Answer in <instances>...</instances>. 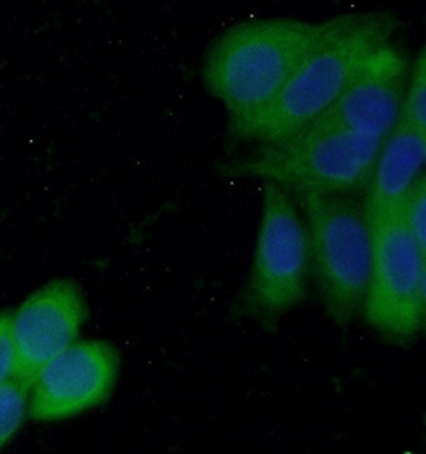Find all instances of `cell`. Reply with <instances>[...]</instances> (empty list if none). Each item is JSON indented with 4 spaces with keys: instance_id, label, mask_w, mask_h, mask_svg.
Listing matches in <instances>:
<instances>
[{
    "instance_id": "cell-4",
    "label": "cell",
    "mask_w": 426,
    "mask_h": 454,
    "mask_svg": "<svg viewBox=\"0 0 426 454\" xmlns=\"http://www.w3.org/2000/svg\"><path fill=\"white\" fill-rule=\"evenodd\" d=\"M382 144L340 129H304L227 163L224 173L275 182L289 192L347 195L369 182Z\"/></svg>"
},
{
    "instance_id": "cell-12",
    "label": "cell",
    "mask_w": 426,
    "mask_h": 454,
    "mask_svg": "<svg viewBox=\"0 0 426 454\" xmlns=\"http://www.w3.org/2000/svg\"><path fill=\"white\" fill-rule=\"evenodd\" d=\"M29 410V389L15 378L0 384V450L15 437Z\"/></svg>"
},
{
    "instance_id": "cell-1",
    "label": "cell",
    "mask_w": 426,
    "mask_h": 454,
    "mask_svg": "<svg viewBox=\"0 0 426 454\" xmlns=\"http://www.w3.org/2000/svg\"><path fill=\"white\" fill-rule=\"evenodd\" d=\"M353 18L342 15L320 23L257 20L224 32L206 55L203 80L209 94L229 112V128L261 114L302 59Z\"/></svg>"
},
{
    "instance_id": "cell-14",
    "label": "cell",
    "mask_w": 426,
    "mask_h": 454,
    "mask_svg": "<svg viewBox=\"0 0 426 454\" xmlns=\"http://www.w3.org/2000/svg\"><path fill=\"white\" fill-rule=\"evenodd\" d=\"M15 351L12 341V313H0V384L13 378Z\"/></svg>"
},
{
    "instance_id": "cell-10",
    "label": "cell",
    "mask_w": 426,
    "mask_h": 454,
    "mask_svg": "<svg viewBox=\"0 0 426 454\" xmlns=\"http://www.w3.org/2000/svg\"><path fill=\"white\" fill-rule=\"evenodd\" d=\"M426 134L396 125L380 147L369 177L363 211L371 228L403 207L412 188L423 176Z\"/></svg>"
},
{
    "instance_id": "cell-9",
    "label": "cell",
    "mask_w": 426,
    "mask_h": 454,
    "mask_svg": "<svg viewBox=\"0 0 426 454\" xmlns=\"http://www.w3.org/2000/svg\"><path fill=\"white\" fill-rule=\"evenodd\" d=\"M406 82V58L388 43L364 61L339 98L304 129H340L385 141L399 121Z\"/></svg>"
},
{
    "instance_id": "cell-13",
    "label": "cell",
    "mask_w": 426,
    "mask_h": 454,
    "mask_svg": "<svg viewBox=\"0 0 426 454\" xmlns=\"http://www.w3.org/2000/svg\"><path fill=\"white\" fill-rule=\"evenodd\" d=\"M404 225L414 243L426 254V177L425 174L414 185L403 204Z\"/></svg>"
},
{
    "instance_id": "cell-8",
    "label": "cell",
    "mask_w": 426,
    "mask_h": 454,
    "mask_svg": "<svg viewBox=\"0 0 426 454\" xmlns=\"http://www.w3.org/2000/svg\"><path fill=\"white\" fill-rule=\"evenodd\" d=\"M85 317V298L72 279L48 282L26 298L12 313L13 378L29 389L40 370L77 341Z\"/></svg>"
},
{
    "instance_id": "cell-6",
    "label": "cell",
    "mask_w": 426,
    "mask_h": 454,
    "mask_svg": "<svg viewBox=\"0 0 426 454\" xmlns=\"http://www.w3.org/2000/svg\"><path fill=\"white\" fill-rule=\"evenodd\" d=\"M372 230V267L366 321L393 343H409L425 327L426 254L404 225L403 207Z\"/></svg>"
},
{
    "instance_id": "cell-5",
    "label": "cell",
    "mask_w": 426,
    "mask_h": 454,
    "mask_svg": "<svg viewBox=\"0 0 426 454\" xmlns=\"http://www.w3.org/2000/svg\"><path fill=\"white\" fill-rule=\"evenodd\" d=\"M310 274L307 228L289 190L264 181L262 219L251 273L238 298V313L275 325L299 305Z\"/></svg>"
},
{
    "instance_id": "cell-7",
    "label": "cell",
    "mask_w": 426,
    "mask_h": 454,
    "mask_svg": "<svg viewBox=\"0 0 426 454\" xmlns=\"http://www.w3.org/2000/svg\"><path fill=\"white\" fill-rule=\"evenodd\" d=\"M119 370V353L111 343L75 341L36 376L28 411L42 423L82 415L109 399Z\"/></svg>"
},
{
    "instance_id": "cell-2",
    "label": "cell",
    "mask_w": 426,
    "mask_h": 454,
    "mask_svg": "<svg viewBox=\"0 0 426 454\" xmlns=\"http://www.w3.org/2000/svg\"><path fill=\"white\" fill-rule=\"evenodd\" d=\"M396 27L391 13L355 15L302 59L261 114L229 128L232 141L270 145L299 133L339 98L374 51L390 43Z\"/></svg>"
},
{
    "instance_id": "cell-11",
    "label": "cell",
    "mask_w": 426,
    "mask_h": 454,
    "mask_svg": "<svg viewBox=\"0 0 426 454\" xmlns=\"http://www.w3.org/2000/svg\"><path fill=\"white\" fill-rule=\"evenodd\" d=\"M399 125L426 134V55L420 51L414 61L411 77L406 82Z\"/></svg>"
},
{
    "instance_id": "cell-3",
    "label": "cell",
    "mask_w": 426,
    "mask_h": 454,
    "mask_svg": "<svg viewBox=\"0 0 426 454\" xmlns=\"http://www.w3.org/2000/svg\"><path fill=\"white\" fill-rule=\"evenodd\" d=\"M305 214L310 271L332 321L348 325L363 309L372 267V230L345 195L291 192Z\"/></svg>"
}]
</instances>
